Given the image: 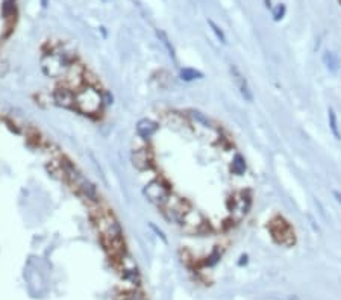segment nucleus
<instances>
[{
  "label": "nucleus",
  "mask_w": 341,
  "mask_h": 300,
  "mask_svg": "<svg viewBox=\"0 0 341 300\" xmlns=\"http://www.w3.org/2000/svg\"><path fill=\"white\" fill-rule=\"evenodd\" d=\"M53 102L61 108L73 109L76 108V93L65 85L58 87L53 93Z\"/></svg>",
  "instance_id": "obj_11"
},
{
  "label": "nucleus",
  "mask_w": 341,
  "mask_h": 300,
  "mask_svg": "<svg viewBox=\"0 0 341 300\" xmlns=\"http://www.w3.org/2000/svg\"><path fill=\"white\" fill-rule=\"evenodd\" d=\"M188 119L191 120L196 126H200V128L205 129V131H215V126H214V123L211 122V119H208L205 114H202L200 111L189 109V111H188Z\"/></svg>",
  "instance_id": "obj_15"
},
{
  "label": "nucleus",
  "mask_w": 341,
  "mask_h": 300,
  "mask_svg": "<svg viewBox=\"0 0 341 300\" xmlns=\"http://www.w3.org/2000/svg\"><path fill=\"white\" fill-rule=\"evenodd\" d=\"M229 71H231V76H232V79H234V82H235L240 94L243 96V99L246 102H252L253 100V94H252V90L249 87L247 79L244 78V74L240 71V68L237 65H231L229 67Z\"/></svg>",
  "instance_id": "obj_12"
},
{
  "label": "nucleus",
  "mask_w": 341,
  "mask_h": 300,
  "mask_svg": "<svg viewBox=\"0 0 341 300\" xmlns=\"http://www.w3.org/2000/svg\"><path fill=\"white\" fill-rule=\"evenodd\" d=\"M334 196H335V197H337V200H338V202H340V203H341V196H340V194H338V193H337V191H335V193H334Z\"/></svg>",
  "instance_id": "obj_28"
},
{
  "label": "nucleus",
  "mask_w": 341,
  "mask_h": 300,
  "mask_svg": "<svg viewBox=\"0 0 341 300\" xmlns=\"http://www.w3.org/2000/svg\"><path fill=\"white\" fill-rule=\"evenodd\" d=\"M5 18H11L15 11V0H5V3L2 6Z\"/></svg>",
  "instance_id": "obj_22"
},
{
  "label": "nucleus",
  "mask_w": 341,
  "mask_h": 300,
  "mask_svg": "<svg viewBox=\"0 0 341 300\" xmlns=\"http://www.w3.org/2000/svg\"><path fill=\"white\" fill-rule=\"evenodd\" d=\"M158 132V125L150 120V119H143L137 123V134L141 140L144 141H149L152 137H154L155 134Z\"/></svg>",
  "instance_id": "obj_14"
},
{
  "label": "nucleus",
  "mask_w": 341,
  "mask_h": 300,
  "mask_svg": "<svg viewBox=\"0 0 341 300\" xmlns=\"http://www.w3.org/2000/svg\"><path fill=\"white\" fill-rule=\"evenodd\" d=\"M203 78V73L196 70V68H189V67H185L180 70V79L182 81H186V82H191V81H196V79H202Z\"/></svg>",
  "instance_id": "obj_18"
},
{
  "label": "nucleus",
  "mask_w": 341,
  "mask_h": 300,
  "mask_svg": "<svg viewBox=\"0 0 341 300\" xmlns=\"http://www.w3.org/2000/svg\"><path fill=\"white\" fill-rule=\"evenodd\" d=\"M61 167H62V171H64V174H65V177L68 179V182L74 186L76 190H78L82 196H84V199H87L88 202H91V203H99V194H97V190H96V186L78 170L76 168L70 161H67V159H64L62 161V164H61Z\"/></svg>",
  "instance_id": "obj_2"
},
{
  "label": "nucleus",
  "mask_w": 341,
  "mask_h": 300,
  "mask_svg": "<svg viewBox=\"0 0 341 300\" xmlns=\"http://www.w3.org/2000/svg\"><path fill=\"white\" fill-rule=\"evenodd\" d=\"M180 226H182L183 232H186L189 235H206L211 231V226L205 220V217L199 211H194L193 208L185 214Z\"/></svg>",
  "instance_id": "obj_9"
},
{
  "label": "nucleus",
  "mask_w": 341,
  "mask_h": 300,
  "mask_svg": "<svg viewBox=\"0 0 341 300\" xmlns=\"http://www.w3.org/2000/svg\"><path fill=\"white\" fill-rule=\"evenodd\" d=\"M160 209H163V214H164L167 221L174 223V224H180L185 214L191 209V206H189V203L185 199H182L176 194H171L169 197V200L166 202V205Z\"/></svg>",
  "instance_id": "obj_8"
},
{
  "label": "nucleus",
  "mask_w": 341,
  "mask_h": 300,
  "mask_svg": "<svg viewBox=\"0 0 341 300\" xmlns=\"http://www.w3.org/2000/svg\"><path fill=\"white\" fill-rule=\"evenodd\" d=\"M103 93H100L96 87H82L76 93V108L81 114L85 116H97L103 108Z\"/></svg>",
  "instance_id": "obj_3"
},
{
  "label": "nucleus",
  "mask_w": 341,
  "mask_h": 300,
  "mask_svg": "<svg viewBox=\"0 0 341 300\" xmlns=\"http://www.w3.org/2000/svg\"><path fill=\"white\" fill-rule=\"evenodd\" d=\"M96 226L100 234L102 243L106 249V252L114 258L119 259L126 253L125 250V240H123V231L117 218L109 212H102L96 218Z\"/></svg>",
  "instance_id": "obj_1"
},
{
  "label": "nucleus",
  "mask_w": 341,
  "mask_h": 300,
  "mask_svg": "<svg viewBox=\"0 0 341 300\" xmlns=\"http://www.w3.org/2000/svg\"><path fill=\"white\" fill-rule=\"evenodd\" d=\"M208 24H209V27H211V30L215 33V36H217V38L220 40V43H223V44H226V36H224V33H223V30L212 21V20H209L208 21Z\"/></svg>",
  "instance_id": "obj_24"
},
{
  "label": "nucleus",
  "mask_w": 341,
  "mask_h": 300,
  "mask_svg": "<svg viewBox=\"0 0 341 300\" xmlns=\"http://www.w3.org/2000/svg\"><path fill=\"white\" fill-rule=\"evenodd\" d=\"M143 193L150 203H154L158 208H163L169 200V197L173 194L170 183L163 177H155L150 182H147Z\"/></svg>",
  "instance_id": "obj_5"
},
{
  "label": "nucleus",
  "mask_w": 341,
  "mask_h": 300,
  "mask_svg": "<svg viewBox=\"0 0 341 300\" xmlns=\"http://www.w3.org/2000/svg\"><path fill=\"white\" fill-rule=\"evenodd\" d=\"M269 232L272 234V238L281 244V246H293L296 243V234L291 224L284 220L282 217H275L269 223Z\"/></svg>",
  "instance_id": "obj_7"
},
{
  "label": "nucleus",
  "mask_w": 341,
  "mask_h": 300,
  "mask_svg": "<svg viewBox=\"0 0 341 300\" xmlns=\"http://www.w3.org/2000/svg\"><path fill=\"white\" fill-rule=\"evenodd\" d=\"M132 162L134 167L140 171H146L152 168V164H154V156H152V152L147 147H141V149H135L132 152Z\"/></svg>",
  "instance_id": "obj_13"
},
{
  "label": "nucleus",
  "mask_w": 341,
  "mask_h": 300,
  "mask_svg": "<svg viewBox=\"0 0 341 300\" xmlns=\"http://www.w3.org/2000/svg\"><path fill=\"white\" fill-rule=\"evenodd\" d=\"M119 300H146V297H144V294L138 293L137 290H131L129 293L123 294Z\"/></svg>",
  "instance_id": "obj_23"
},
{
  "label": "nucleus",
  "mask_w": 341,
  "mask_h": 300,
  "mask_svg": "<svg viewBox=\"0 0 341 300\" xmlns=\"http://www.w3.org/2000/svg\"><path fill=\"white\" fill-rule=\"evenodd\" d=\"M71 64L73 62L64 55L62 50H53L50 53H46L41 58L43 73L47 78H53V79H62Z\"/></svg>",
  "instance_id": "obj_4"
},
{
  "label": "nucleus",
  "mask_w": 341,
  "mask_h": 300,
  "mask_svg": "<svg viewBox=\"0 0 341 300\" xmlns=\"http://www.w3.org/2000/svg\"><path fill=\"white\" fill-rule=\"evenodd\" d=\"M284 15H285V5L279 3V5L273 9V17H275L276 21H279V20L284 18Z\"/></svg>",
  "instance_id": "obj_25"
},
{
  "label": "nucleus",
  "mask_w": 341,
  "mask_h": 300,
  "mask_svg": "<svg viewBox=\"0 0 341 300\" xmlns=\"http://www.w3.org/2000/svg\"><path fill=\"white\" fill-rule=\"evenodd\" d=\"M220 258H221V249L220 247H215L214 250H211V253L205 258V261H203V266L205 267H214L217 262L220 261Z\"/></svg>",
  "instance_id": "obj_21"
},
{
  "label": "nucleus",
  "mask_w": 341,
  "mask_h": 300,
  "mask_svg": "<svg viewBox=\"0 0 341 300\" xmlns=\"http://www.w3.org/2000/svg\"><path fill=\"white\" fill-rule=\"evenodd\" d=\"M111 103H112V96H111L109 93H103V105L108 106V105H111Z\"/></svg>",
  "instance_id": "obj_27"
},
{
  "label": "nucleus",
  "mask_w": 341,
  "mask_h": 300,
  "mask_svg": "<svg viewBox=\"0 0 341 300\" xmlns=\"http://www.w3.org/2000/svg\"><path fill=\"white\" fill-rule=\"evenodd\" d=\"M323 64H325V67L331 71V73H335L337 70H338V59H337V56L332 53V52H325V55H323Z\"/></svg>",
  "instance_id": "obj_19"
},
{
  "label": "nucleus",
  "mask_w": 341,
  "mask_h": 300,
  "mask_svg": "<svg viewBox=\"0 0 341 300\" xmlns=\"http://www.w3.org/2000/svg\"><path fill=\"white\" fill-rule=\"evenodd\" d=\"M328 114H329V129H331L332 135H334L337 140H341V134H340V128H338V119H337L335 111H334L332 108H329Z\"/></svg>",
  "instance_id": "obj_20"
},
{
  "label": "nucleus",
  "mask_w": 341,
  "mask_h": 300,
  "mask_svg": "<svg viewBox=\"0 0 341 300\" xmlns=\"http://www.w3.org/2000/svg\"><path fill=\"white\" fill-rule=\"evenodd\" d=\"M247 170V164H246V159L241 156V155H235L232 162H231V171L237 176H243Z\"/></svg>",
  "instance_id": "obj_17"
},
{
  "label": "nucleus",
  "mask_w": 341,
  "mask_h": 300,
  "mask_svg": "<svg viewBox=\"0 0 341 300\" xmlns=\"http://www.w3.org/2000/svg\"><path fill=\"white\" fill-rule=\"evenodd\" d=\"M250 208H252V194L249 191L235 193L227 200V209H229L232 223L243 221L247 217Z\"/></svg>",
  "instance_id": "obj_6"
},
{
  "label": "nucleus",
  "mask_w": 341,
  "mask_h": 300,
  "mask_svg": "<svg viewBox=\"0 0 341 300\" xmlns=\"http://www.w3.org/2000/svg\"><path fill=\"white\" fill-rule=\"evenodd\" d=\"M150 228H152V229H154V231H155V232H157V234H158V235L161 237V240H163L164 243H167V238H166V235L163 234V231H160V229H158V228L155 226V224H150Z\"/></svg>",
  "instance_id": "obj_26"
},
{
  "label": "nucleus",
  "mask_w": 341,
  "mask_h": 300,
  "mask_svg": "<svg viewBox=\"0 0 341 300\" xmlns=\"http://www.w3.org/2000/svg\"><path fill=\"white\" fill-rule=\"evenodd\" d=\"M85 67L78 64V62H73L67 73L64 74L62 78V85L68 87L70 90H73L74 93H78L82 87H85Z\"/></svg>",
  "instance_id": "obj_10"
},
{
  "label": "nucleus",
  "mask_w": 341,
  "mask_h": 300,
  "mask_svg": "<svg viewBox=\"0 0 341 300\" xmlns=\"http://www.w3.org/2000/svg\"><path fill=\"white\" fill-rule=\"evenodd\" d=\"M157 36H158V40L161 41V44L166 47L169 56H170L171 59H176V52H174V47H173L170 38H169V35H167L164 30H161V29H157Z\"/></svg>",
  "instance_id": "obj_16"
}]
</instances>
